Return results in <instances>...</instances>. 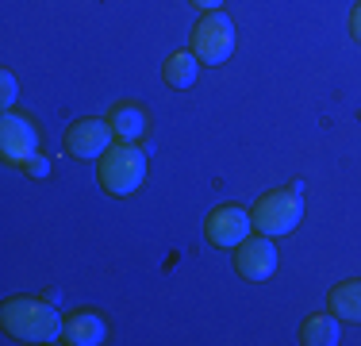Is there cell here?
<instances>
[{
  "mask_svg": "<svg viewBox=\"0 0 361 346\" xmlns=\"http://www.w3.org/2000/svg\"><path fill=\"white\" fill-rule=\"evenodd\" d=\"M0 323H4L8 335H16L23 342H54L62 339L66 319L58 316L54 304H47L39 297H16L0 308Z\"/></svg>",
  "mask_w": 361,
  "mask_h": 346,
  "instance_id": "cell-1",
  "label": "cell"
},
{
  "mask_svg": "<svg viewBox=\"0 0 361 346\" xmlns=\"http://www.w3.org/2000/svg\"><path fill=\"white\" fill-rule=\"evenodd\" d=\"M146 169H150L146 166V150H139L135 143H119V138L116 146H108L97 158V177L108 196H131L146 181Z\"/></svg>",
  "mask_w": 361,
  "mask_h": 346,
  "instance_id": "cell-2",
  "label": "cell"
},
{
  "mask_svg": "<svg viewBox=\"0 0 361 346\" xmlns=\"http://www.w3.org/2000/svg\"><path fill=\"white\" fill-rule=\"evenodd\" d=\"M254 231L257 235H269V239H281V235H292L300 227V215H304V196L300 193H265L254 208Z\"/></svg>",
  "mask_w": 361,
  "mask_h": 346,
  "instance_id": "cell-3",
  "label": "cell"
},
{
  "mask_svg": "<svg viewBox=\"0 0 361 346\" xmlns=\"http://www.w3.org/2000/svg\"><path fill=\"white\" fill-rule=\"evenodd\" d=\"M192 50L200 62L208 66H223L235 50V23H231L227 12H204L192 28Z\"/></svg>",
  "mask_w": 361,
  "mask_h": 346,
  "instance_id": "cell-4",
  "label": "cell"
},
{
  "mask_svg": "<svg viewBox=\"0 0 361 346\" xmlns=\"http://www.w3.org/2000/svg\"><path fill=\"white\" fill-rule=\"evenodd\" d=\"M35 154H39V127L23 112L4 108V116H0V158L23 169V162L35 158Z\"/></svg>",
  "mask_w": 361,
  "mask_h": 346,
  "instance_id": "cell-5",
  "label": "cell"
},
{
  "mask_svg": "<svg viewBox=\"0 0 361 346\" xmlns=\"http://www.w3.org/2000/svg\"><path fill=\"white\" fill-rule=\"evenodd\" d=\"M250 231H254V215L246 212V208H238V204H223L204 220V235H208V242L212 246H223V250L243 246V242L250 239Z\"/></svg>",
  "mask_w": 361,
  "mask_h": 346,
  "instance_id": "cell-6",
  "label": "cell"
},
{
  "mask_svg": "<svg viewBox=\"0 0 361 346\" xmlns=\"http://www.w3.org/2000/svg\"><path fill=\"white\" fill-rule=\"evenodd\" d=\"M111 124L108 119H77L70 124V131H66V154H73V158L89 162V158H100V154L111 146Z\"/></svg>",
  "mask_w": 361,
  "mask_h": 346,
  "instance_id": "cell-7",
  "label": "cell"
},
{
  "mask_svg": "<svg viewBox=\"0 0 361 346\" xmlns=\"http://www.w3.org/2000/svg\"><path fill=\"white\" fill-rule=\"evenodd\" d=\"M235 270L246 281H269L277 273V246H273V239L257 235V239H246L243 246H235Z\"/></svg>",
  "mask_w": 361,
  "mask_h": 346,
  "instance_id": "cell-8",
  "label": "cell"
},
{
  "mask_svg": "<svg viewBox=\"0 0 361 346\" xmlns=\"http://www.w3.org/2000/svg\"><path fill=\"white\" fill-rule=\"evenodd\" d=\"M108 124H111V135H116L119 143H139V138L146 135V127H150V116H146L142 104L119 100V104H111Z\"/></svg>",
  "mask_w": 361,
  "mask_h": 346,
  "instance_id": "cell-9",
  "label": "cell"
},
{
  "mask_svg": "<svg viewBox=\"0 0 361 346\" xmlns=\"http://www.w3.org/2000/svg\"><path fill=\"white\" fill-rule=\"evenodd\" d=\"M108 339V327L104 319L97 316V311H73V316H66V327H62V339L66 346H100Z\"/></svg>",
  "mask_w": 361,
  "mask_h": 346,
  "instance_id": "cell-10",
  "label": "cell"
},
{
  "mask_svg": "<svg viewBox=\"0 0 361 346\" xmlns=\"http://www.w3.org/2000/svg\"><path fill=\"white\" fill-rule=\"evenodd\" d=\"M196 73H200V58H196L192 50H177V54H169L166 66H161V77H166L169 89H188V85H196Z\"/></svg>",
  "mask_w": 361,
  "mask_h": 346,
  "instance_id": "cell-11",
  "label": "cell"
},
{
  "mask_svg": "<svg viewBox=\"0 0 361 346\" xmlns=\"http://www.w3.org/2000/svg\"><path fill=\"white\" fill-rule=\"evenodd\" d=\"M326 304L338 319H346V323H361V281H342L331 289V297H326Z\"/></svg>",
  "mask_w": 361,
  "mask_h": 346,
  "instance_id": "cell-12",
  "label": "cell"
},
{
  "mask_svg": "<svg viewBox=\"0 0 361 346\" xmlns=\"http://www.w3.org/2000/svg\"><path fill=\"white\" fill-rule=\"evenodd\" d=\"M342 339V327H338V316H307L304 327H300V342L304 346H334Z\"/></svg>",
  "mask_w": 361,
  "mask_h": 346,
  "instance_id": "cell-13",
  "label": "cell"
},
{
  "mask_svg": "<svg viewBox=\"0 0 361 346\" xmlns=\"http://www.w3.org/2000/svg\"><path fill=\"white\" fill-rule=\"evenodd\" d=\"M16 97H20V85H16V73H12V69H4V73H0V100H4V108H12Z\"/></svg>",
  "mask_w": 361,
  "mask_h": 346,
  "instance_id": "cell-14",
  "label": "cell"
},
{
  "mask_svg": "<svg viewBox=\"0 0 361 346\" xmlns=\"http://www.w3.org/2000/svg\"><path fill=\"white\" fill-rule=\"evenodd\" d=\"M23 173H27V177H47V173H50V158H47V154L27 158V162H23Z\"/></svg>",
  "mask_w": 361,
  "mask_h": 346,
  "instance_id": "cell-15",
  "label": "cell"
},
{
  "mask_svg": "<svg viewBox=\"0 0 361 346\" xmlns=\"http://www.w3.org/2000/svg\"><path fill=\"white\" fill-rule=\"evenodd\" d=\"M350 35H354V39L361 42V0L354 4V12H350Z\"/></svg>",
  "mask_w": 361,
  "mask_h": 346,
  "instance_id": "cell-16",
  "label": "cell"
},
{
  "mask_svg": "<svg viewBox=\"0 0 361 346\" xmlns=\"http://www.w3.org/2000/svg\"><path fill=\"white\" fill-rule=\"evenodd\" d=\"M188 4H196L200 12H219V8H223V0H188Z\"/></svg>",
  "mask_w": 361,
  "mask_h": 346,
  "instance_id": "cell-17",
  "label": "cell"
}]
</instances>
